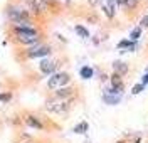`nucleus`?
I'll return each mask as SVG.
<instances>
[{
    "mask_svg": "<svg viewBox=\"0 0 148 143\" xmlns=\"http://www.w3.org/2000/svg\"><path fill=\"white\" fill-rule=\"evenodd\" d=\"M67 83H69V74H67V73H57V74H52V76H51L47 86H49L51 89H54L57 86H64V84H67Z\"/></svg>",
    "mask_w": 148,
    "mask_h": 143,
    "instance_id": "obj_2",
    "label": "nucleus"
},
{
    "mask_svg": "<svg viewBox=\"0 0 148 143\" xmlns=\"http://www.w3.org/2000/svg\"><path fill=\"white\" fill-rule=\"evenodd\" d=\"M114 0H106V3L103 5V9H104V12H106V15L108 17H113L114 15Z\"/></svg>",
    "mask_w": 148,
    "mask_h": 143,
    "instance_id": "obj_9",
    "label": "nucleus"
},
{
    "mask_svg": "<svg viewBox=\"0 0 148 143\" xmlns=\"http://www.w3.org/2000/svg\"><path fill=\"white\" fill-rule=\"evenodd\" d=\"M113 69H114V73H116V74H120V76H123V74H126V73H128V66H126V64H123V62H120V61H116V62L113 64Z\"/></svg>",
    "mask_w": 148,
    "mask_h": 143,
    "instance_id": "obj_8",
    "label": "nucleus"
},
{
    "mask_svg": "<svg viewBox=\"0 0 148 143\" xmlns=\"http://www.w3.org/2000/svg\"><path fill=\"white\" fill-rule=\"evenodd\" d=\"M118 47H130V49H133V44H131V42H128V40H121L120 44H118Z\"/></svg>",
    "mask_w": 148,
    "mask_h": 143,
    "instance_id": "obj_16",
    "label": "nucleus"
},
{
    "mask_svg": "<svg viewBox=\"0 0 148 143\" xmlns=\"http://www.w3.org/2000/svg\"><path fill=\"white\" fill-rule=\"evenodd\" d=\"M92 76V69L88 66H84L83 69H81V77H84V79H89V77Z\"/></svg>",
    "mask_w": 148,
    "mask_h": 143,
    "instance_id": "obj_11",
    "label": "nucleus"
},
{
    "mask_svg": "<svg viewBox=\"0 0 148 143\" xmlns=\"http://www.w3.org/2000/svg\"><path fill=\"white\" fill-rule=\"evenodd\" d=\"M86 130H88V123H79L76 128H74V131H76V133H84Z\"/></svg>",
    "mask_w": 148,
    "mask_h": 143,
    "instance_id": "obj_14",
    "label": "nucleus"
},
{
    "mask_svg": "<svg viewBox=\"0 0 148 143\" xmlns=\"http://www.w3.org/2000/svg\"><path fill=\"white\" fill-rule=\"evenodd\" d=\"M47 109L52 111V113H62L67 109V103H47Z\"/></svg>",
    "mask_w": 148,
    "mask_h": 143,
    "instance_id": "obj_7",
    "label": "nucleus"
},
{
    "mask_svg": "<svg viewBox=\"0 0 148 143\" xmlns=\"http://www.w3.org/2000/svg\"><path fill=\"white\" fill-rule=\"evenodd\" d=\"M114 2H116V3H120V5H125L128 0H114Z\"/></svg>",
    "mask_w": 148,
    "mask_h": 143,
    "instance_id": "obj_21",
    "label": "nucleus"
},
{
    "mask_svg": "<svg viewBox=\"0 0 148 143\" xmlns=\"http://www.w3.org/2000/svg\"><path fill=\"white\" fill-rule=\"evenodd\" d=\"M10 94H0V101H9Z\"/></svg>",
    "mask_w": 148,
    "mask_h": 143,
    "instance_id": "obj_19",
    "label": "nucleus"
},
{
    "mask_svg": "<svg viewBox=\"0 0 148 143\" xmlns=\"http://www.w3.org/2000/svg\"><path fill=\"white\" fill-rule=\"evenodd\" d=\"M141 89H143V84L133 86V94H138V93H141Z\"/></svg>",
    "mask_w": 148,
    "mask_h": 143,
    "instance_id": "obj_17",
    "label": "nucleus"
},
{
    "mask_svg": "<svg viewBox=\"0 0 148 143\" xmlns=\"http://www.w3.org/2000/svg\"><path fill=\"white\" fill-rule=\"evenodd\" d=\"M76 32H77L81 37H89V32H88L83 25H76Z\"/></svg>",
    "mask_w": 148,
    "mask_h": 143,
    "instance_id": "obj_13",
    "label": "nucleus"
},
{
    "mask_svg": "<svg viewBox=\"0 0 148 143\" xmlns=\"http://www.w3.org/2000/svg\"><path fill=\"white\" fill-rule=\"evenodd\" d=\"M147 83H148V73L143 76V84H147Z\"/></svg>",
    "mask_w": 148,
    "mask_h": 143,
    "instance_id": "obj_22",
    "label": "nucleus"
},
{
    "mask_svg": "<svg viewBox=\"0 0 148 143\" xmlns=\"http://www.w3.org/2000/svg\"><path fill=\"white\" fill-rule=\"evenodd\" d=\"M140 34H141V29H135V30H133V32H131V40H136V39L140 37Z\"/></svg>",
    "mask_w": 148,
    "mask_h": 143,
    "instance_id": "obj_15",
    "label": "nucleus"
},
{
    "mask_svg": "<svg viewBox=\"0 0 148 143\" xmlns=\"http://www.w3.org/2000/svg\"><path fill=\"white\" fill-rule=\"evenodd\" d=\"M141 25H143V27H148V15H145V17H143V20H141Z\"/></svg>",
    "mask_w": 148,
    "mask_h": 143,
    "instance_id": "obj_20",
    "label": "nucleus"
},
{
    "mask_svg": "<svg viewBox=\"0 0 148 143\" xmlns=\"http://www.w3.org/2000/svg\"><path fill=\"white\" fill-rule=\"evenodd\" d=\"M25 123L29 125V126H32V128H42V123L39 121V118H36V116H27L25 118Z\"/></svg>",
    "mask_w": 148,
    "mask_h": 143,
    "instance_id": "obj_10",
    "label": "nucleus"
},
{
    "mask_svg": "<svg viewBox=\"0 0 148 143\" xmlns=\"http://www.w3.org/2000/svg\"><path fill=\"white\" fill-rule=\"evenodd\" d=\"M56 64L54 61H47V59H44L42 62H40V71L44 73V74H51V73H54V69H56Z\"/></svg>",
    "mask_w": 148,
    "mask_h": 143,
    "instance_id": "obj_6",
    "label": "nucleus"
},
{
    "mask_svg": "<svg viewBox=\"0 0 148 143\" xmlns=\"http://www.w3.org/2000/svg\"><path fill=\"white\" fill-rule=\"evenodd\" d=\"M123 88H125V84H123L121 76L114 73V74L111 76V93H121V91H123Z\"/></svg>",
    "mask_w": 148,
    "mask_h": 143,
    "instance_id": "obj_3",
    "label": "nucleus"
},
{
    "mask_svg": "<svg viewBox=\"0 0 148 143\" xmlns=\"http://www.w3.org/2000/svg\"><path fill=\"white\" fill-rule=\"evenodd\" d=\"M27 5L34 12H46L47 10V2L46 0H25Z\"/></svg>",
    "mask_w": 148,
    "mask_h": 143,
    "instance_id": "obj_4",
    "label": "nucleus"
},
{
    "mask_svg": "<svg viewBox=\"0 0 148 143\" xmlns=\"http://www.w3.org/2000/svg\"><path fill=\"white\" fill-rule=\"evenodd\" d=\"M51 52V47H47V46H39L36 49H30L29 51V57H39V56H46Z\"/></svg>",
    "mask_w": 148,
    "mask_h": 143,
    "instance_id": "obj_5",
    "label": "nucleus"
},
{
    "mask_svg": "<svg viewBox=\"0 0 148 143\" xmlns=\"http://www.w3.org/2000/svg\"><path fill=\"white\" fill-rule=\"evenodd\" d=\"M136 3H138V0H128V2H126V5H128V7H135Z\"/></svg>",
    "mask_w": 148,
    "mask_h": 143,
    "instance_id": "obj_18",
    "label": "nucleus"
},
{
    "mask_svg": "<svg viewBox=\"0 0 148 143\" xmlns=\"http://www.w3.org/2000/svg\"><path fill=\"white\" fill-rule=\"evenodd\" d=\"M71 91H73L71 88H62V89H59V91L56 93V96H57V98H66V96L71 94Z\"/></svg>",
    "mask_w": 148,
    "mask_h": 143,
    "instance_id": "obj_12",
    "label": "nucleus"
},
{
    "mask_svg": "<svg viewBox=\"0 0 148 143\" xmlns=\"http://www.w3.org/2000/svg\"><path fill=\"white\" fill-rule=\"evenodd\" d=\"M15 36L24 44H32V42H37V39H39L37 32L32 27H22V25L15 27Z\"/></svg>",
    "mask_w": 148,
    "mask_h": 143,
    "instance_id": "obj_1",
    "label": "nucleus"
}]
</instances>
